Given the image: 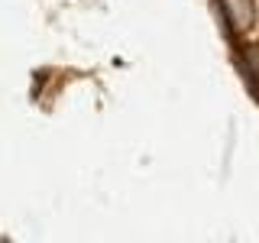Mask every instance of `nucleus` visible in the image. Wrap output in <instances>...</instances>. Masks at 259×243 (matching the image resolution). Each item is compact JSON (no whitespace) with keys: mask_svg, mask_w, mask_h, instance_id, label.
Here are the masks:
<instances>
[{"mask_svg":"<svg viewBox=\"0 0 259 243\" xmlns=\"http://www.w3.org/2000/svg\"><path fill=\"white\" fill-rule=\"evenodd\" d=\"M227 13H230L233 26H240V29L253 26V20H256V10L249 0H227Z\"/></svg>","mask_w":259,"mask_h":243,"instance_id":"nucleus-1","label":"nucleus"},{"mask_svg":"<svg viewBox=\"0 0 259 243\" xmlns=\"http://www.w3.org/2000/svg\"><path fill=\"white\" fill-rule=\"evenodd\" d=\"M243 59H246L249 75L259 81V46H246V49H243Z\"/></svg>","mask_w":259,"mask_h":243,"instance_id":"nucleus-2","label":"nucleus"}]
</instances>
